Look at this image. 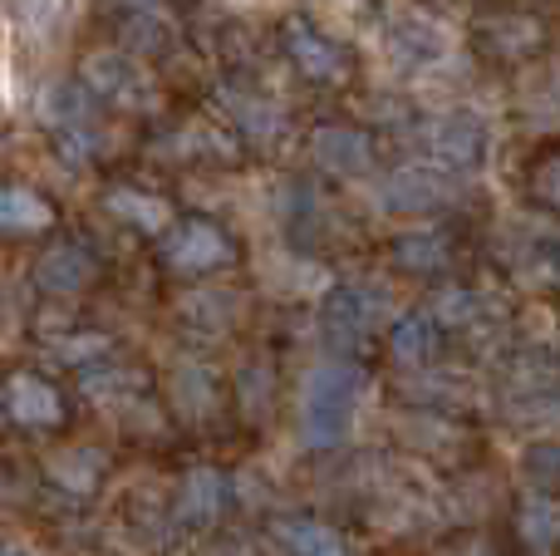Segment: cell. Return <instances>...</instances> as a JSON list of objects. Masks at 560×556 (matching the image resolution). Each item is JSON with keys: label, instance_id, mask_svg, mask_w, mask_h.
I'll return each instance as SVG.
<instances>
[{"label": "cell", "instance_id": "6da1fadb", "mask_svg": "<svg viewBox=\"0 0 560 556\" xmlns=\"http://www.w3.org/2000/svg\"><path fill=\"white\" fill-rule=\"evenodd\" d=\"M364 390V374L345 360H325L310 370L305 390H300V439L310 449H335L354 424V404Z\"/></svg>", "mask_w": 560, "mask_h": 556}, {"label": "cell", "instance_id": "7a4b0ae2", "mask_svg": "<svg viewBox=\"0 0 560 556\" xmlns=\"http://www.w3.org/2000/svg\"><path fill=\"white\" fill-rule=\"evenodd\" d=\"M384 39H388V55H394L398 69H433V65H443L447 49H453L447 30L433 25L428 15H398Z\"/></svg>", "mask_w": 560, "mask_h": 556}, {"label": "cell", "instance_id": "3957f363", "mask_svg": "<svg viewBox=\"0 0 560 556\" xmlns=\"http://www.w3.org/2000/svg\"><path fill=\"white\" fill-rule=\"evenodd\" d=\"M482 143H487V134L472 114H443L423 128V153L438 167H477Z\"/></svg>", "mask_w": 560, "mask_h": 556}, {"label": "cell", "instance_id": "277c9868", "mask_svg": "<svg viewBox=\"0 0 560 556\" xmlns=\"http://www.w3.org/2000/svg\"><path fill=\"white\" fill-rule=\"evenodd\" d=\"M226 262H232V236L212 222H197L192 217V222H183L167 236V266H173V271L197 276V271H212V266H226Z\"/></svg>", "mask_w": 560, "mask_h": 556}, {"label": "cell", "instance_id": "5b68a950", "mask_svg": "<svg viewBox=\"0 0 560 556\" xmlns=\"http://www.w3.org/2000/svg\"><path fill=\"white\" fill-rule=\"evenodd\" d=\"M285 55H290V65L300 69L305 79H345V69H349V59H345V49L335 45L329 35H319L310 20H285Z\"/></svg>", "mask_w": 560, "mask_h": 556}, {"label": "cell", "instance_id": "8992f818", "mask_svg": "<svg viewBox=\"0 0 560 556\" xmlns=\"http://www.w3.org/2000/svg\"><path fill=\"white\" fill-rule=\"evenodd\" d=\"M384 315H388V301L374 286H339L325 305V331L335 335V340H364Z\"/></svg>", "mask_w": 560, "mask_h": 556}, {"label": "cell", "instance_id": "52a82bcc", "mask_svg": "<svg viewBox=\"0 0 560 556\" xmlns=\"http://www.w3.org/2000/svg\"><path fill=\"white\" fill-rule=\"evenodd\" d=\"M84 79H89V94L108 99V104H118V108L148 104V74L128 55H89Z\"/></svg>", "mask_w": 560, "mask_h": 556}, {"label": "cell", "instance_id": "ba28073f", "mask_svg": "<svg viewBox=\"0 0 560 556\" xmlns=\"http://www.w3.org/2000/svg\"><path fill=\"white\" fill-rule=\"evenodd\" d=\"M315 163L339 177H359L374 163V143H369V134H359L349 124H325L315 134Z\"/></svg>", "mask_w": 560, "mask_h": 556}, {"label": "cell", "instance_id": "9c48e42d", "mask_svg": "<svg viewBox=\"0 0 560 556\" xmlns=\"http://www.w3.org/2000/svg\"><path fill=\"white\" fill-rule=\"evenodd\" d=\"M5 414L15 424H30V429H49V424H59L65 404H59V394L49 390L45 380H35V374H10L5 380Z\"/></svg>", "mask_w": 560, "mask_h": 556}, {"label": "cell", "instance_id": "30bf717a", "mask_svg": "<svg viewBox=\"0 0 560 556\" xmlns=\"http://www.w3.org/2000/svg\"><path fill=\"white\" fill-rule=\"evenodd\" d=\"M443 197H447V183L438 167H398L384 183V207H394V212H428Z\"/></svg>", "mask_w": 560, "mask_h": 556}, {"label": "cell", "instance_id": "8fae6325", "mask_svg": "<svg viewBox=\"0 0 560 556\" xmlns=\"http://www.w3.org/2000/svg\"><path fill=\"white\" fill-rule=\"evenodd\" d=\"M271 537L280 542L285 556H349L339 532H329L325 522H310V518H280Z\"/></svg>", "mask_w": 560, "mask_h": 556}, {"label": "cell", "instance_id": "7c38bea8", "mask_svg": "<svg viewBox=\"0 0 560 556\" xmlns=\"http://www.w3.org/2000/svg\"><path fill=\"white\" fill-rule=\"evenodd\" d=\"M35 281L45 286V291H55V296H69V291H79V286L94 281V256H89L84 246L65 242V246H55V252H45Z\"/></svg>", "mask_w": 560, "mask_h": 556}, {"label": "cell", "instance_id": "4fadbf2b", "mask_svg": "<svg viewBox=\"0 0 560 556\" xmlns=\"http://www.w3.org/2000/svg\"><path fill=\"white\" fill-rule=\"evenodd\" d=\"M55 222L49 202L30 187H0V232H45Z\"/></svg>", "mask_w": 560, "mask_h": 556}, {"label": "cell", "instance_id": "5bb4252c", "mask_svg": "<svg viewBox=\"0 0 560 556\" xmlns=\"http://www.w3.org/2000/svg\"><path fill=\"white\" fill-rule=\"evenodd\" d=\"M104 207L114 217H124L128 227H138V232H163L167 217H173L163 197H148V193H138V187H114V193L104 197Z\"/></svg>", "mask_w": 560, "mask_h": 556}, {"label": "cell", "instance_id": "9a60e30c", "mask_svg": "<svg viewBox=\"0 0 560 556\" xmlns=\"http://www.w3.org/2000/svg\"><path fill=\"white\" fill-rule=\"evenodd\" d=\"M10 15H15V25L25 30V35L49 39V35H59V30L69 25L74 0H10Z\"/></svg>", "mask_w": 560, "mask_h": 556}, {"label": "cell", "instance_id": "2e32d148", "mask_svg": "<svg viewBox=\"0 0 560 556\" xmlns=\"http://www.w3.org/2000/svg\"><path fill=\"white\" fill-rule=\"evenodd\" d=\"M217 508H222V473H212V468L187 473L183 502H177V518H183V522H212Z\"/></svg>", "mask_w": 560, "mask_h": 556}, {"label": "cell", "instance_id": "e0dca14e", "mask_svg": "<svg viewBox=\"0 0 560 556\" xmlns=\"http://www.w3.org/2000/svg\"><path fill=\"white\" fill-rule=\"evenodd\" d=\"M39 114H45L49 128H69V124H89L94 114V99L79 84H49L45 99H39Z\"/></svg>", "mask_w": 560, "mask_h": 556}, {"label": "cell", "instance_id": "ac0fdd59", "mask_svg": "<svg viewBox=\"0 0 560 556\" xmlns=\"http://www.w3.org/2000/svg\"><path fill=\"white\" fill-rule=\"evenodd\" d=\"M232 108H236V124H242L252 138H276L280 128H285V114H280L266 94H236Z\"/></svg>", "mask_w": 560, "mask_h": 556}, {"label": "cell", "instance_id": "d6986e66", "mask_svg": "<svg viewBox=\"0 0 560 556\" xmlns=\"http://www.w3.org/2000/svg\"><path fill=\"white\" fill-rule=\"evenodd\" d=\"M433 321L428 315H408V321H398V331H394V355L404 364H418V360H428L433 355Z\"/></svg>", "mask_w": 560, "mask_h": 556}, {"label": "cell", "instance_id": "ffe728a7", "mask_svg": "<svg viewBox=\"0 0 560 556\" xmlns=\"http://www.w3.org/2000/svg\"><path fill=\"white\" fill-rule=\"evenodd\" d=\"M98 143H104V134H98L94 124L55 128V148H59V158H69V163H89V158L98 153Z\"/></svg>", "mask_w": 560, "mask_h": 556}, {"label": "cell", "instance_id": "44dd1931", "mask_svg": "<svg viewBox=\"0 0 560 556\" xmlns=\"http://www.w3.org/2000/svg\"><path fill=\"white\" fill-rule=\"evenodd\" d=\"M522 532H526V542H532V547H546V542H551L556 532H560V518H556L551 502H541V498L526 502V512H522Z\"/></svg>", "mask_w": 560, "mask_h": 556}, {"label": "cell", "instance_id": "7402d4cb", "mask_svg": "<svg viewBox=\"0 0 560 556\" xmlns=\"http://www.w3.org/2000/svg\"><path fill=\"white\" fill-rule=\"evenodd\" d=\"M55 478L65 483V488H89V483H94V453H89V449L59 453V459H55Z\"/></svg>", "mask_w": 560, "mask_h": 556}, {"label": "cell", "instance_id": "603a6c76", "mask_svg": "<svg viewBox=\"0 0 560 556\" xmlns=\"http://www.w3.org/2000/svg\"><path fill=\"white\" fill-rule=\"evenodd\" d=\"M398 262L413 266V271H428V266L443 262V242H433V236H408V242H398Z\"/></svg>", "mask_w": 560, "mask_h": 556}, {"label": "cell", "instance_id": "cb8c5ba5", "mask_svg": "<svg viewBox=\"0 0 560 556\" xmlns=\"http://www.w3.org/2000/svg\"><path fill=\"white\" fill-rule=\"evenodd\" d=\"M536 197H541V202H551L560 212V153H551L541 167H536Z\"/></svg>", "mask_w": 560, "mask_h": 556}, {"label": "cell", "instance_id": "d4e9b609", "mask_svg": "<svg viewBox=\"0 0 560 556\" xmlns=\"http://www.w3.org/2000/svg\"><path fill=\"white\" fill-rule=\"evenodd\" d=\"M532 473L560 483V449H532Z\"/></svg>", "mask_w": 560, "mask_h": 556}, {"label": "cell", "instance_id": "484cf974", "mask_svg": "<svg viewBox=\"0 0 560 556\" xmlns=\"http://www.w3.org/2000/svg\"><path fill=\"white\" fill-rule=\"evenodd\" d=\"M187 394H192V409L202 414L207 409V390H202V374L197 370H187Z\"/></svg>", "mask_w": 560, "mask_h": 556}, {"label": "cell", "instance_id": "4316f807", "mask_svg": "<svg viewBox=\"0 0 560 556\" xmlns=\"http://www.w3.org/2000/svg\"><path fill=\"white\" fill-rule=\"evenodd\" d=\"M0 556H35V552H25V547H5Z\"/></svg>", "mask_w": 560, "mask_h": 556}, {"label": "cell", "instance_id": "83f0119b", "mask_svg": "<svg viewBox=\"0 0 560 556\" xmlns=\"http://www.w3.org/2000/svg\"><path fill=\"white\" fill-rule=\"evenodd\" d=\"M133 5H143V0H133Z\"/></svg>", "mask_w": 560, "mask_h": 556}]
</instances>
